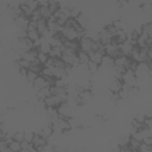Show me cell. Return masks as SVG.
<instances>
[{
    "instance_id": "6da1fadb",
    "label": "cell",
    "mask_w": 152,
    "mask_h": 152,
    "mask_svg": "<svg viewBox=\"0 0 152 152\" xmlns=\"http://www.w3.org/2000/svg\"><path fill=\"white\" fill-rule=\"evenodd\" d=\"M121 80L124 82V84L133 88V87H137V83H138V77L134 72V70L132 69H126V71L121 75Z\"/></svg>"
},
{
    "instance_id": "7a4b0ae2",
    "label": "cell",
    "mask_w": 152,
    "mask_h": 152,
    "mask_svg": "<svg viewBox=\"0 0 152 152\" xmlns=\"http://www.w3.org/2000/svg\"><path fill=\"white\" fill-rule=\"evenodd\" d=\"M61 32L63 33V36H64L65 39H70V40H80L83 37L76 28H74L71 26H68V25H64L62 27V31Z\"/></svg>"
},
{
    "instance_id": "3957f363",
    "label": "cell",
    "mask_w": 152,
    "mask_h": 152,
    "mask_svg": "<svg viewBox=\"0 0 152 152\" xmlns=\"http://www.w3.org/2000/svg\"><path fill=\"white\" fill-rule=\"evenodd\" d=\"M51 84H50V82L48 81V78L44 76V75H42V74H39L38 75V77L34 80V82L32 83V87H33V89H34V91L37 93V91H39V90H42L43 88H46V87H50Z\"/></svg>"
},
{
    "instance_id": "277c9868",
    "label": "cell",
    "mask_w": 152,
    "mask_h": 152,
    "mask_svg": "<svg viewBox=\"0 0 152 152\" xmlns=\"http://www.w3.org/2000/svg\"><path fill=\"white\" fill-rule=\"evenodd\" d=\"M78 43H80V50H82V51H84V52H88V53L93 50L94 39H93L91 37H89V36H83V37L78 40Z\"/></svg>"
},
{
    "instance_id": "5b68a950",
    "label": "cell",
    "mask_w": 152,
    "mask_h": 152,
    "mask_svg": "<svg viewBox=\"0 0 152 152\" xmlns=\"http://www.w3.org/2000/svg\"><path fill=\"white\" fill-rule=\"evenodd\" d=\"M112 39H113V34H112L106 27H103V28L97 33V40H99L101 44H103L104 46L108 45V44H110V43H112Z\"/></svg>"
},
{
    "instance_id": "8992f818",
    "label": "cell",
    "mask_w": 152,
    "mask_h": 152,
    "mask_svg": "<svg viewBox=\"0 0 152 152\" xmlns=\"http://www.w3.org/2000/svg\"><path fill=\"white\" fill-rule=\"evenodd\" d=\"M124 87V82L120 77H114L112 82L109 83V91L112 93H119Z\"/></svg>"
},
{
    "instance_id": "52a82bcc",
    "label": "cell",
    "mask_w": 152,
    "mask_h": 152,
    "mask_svg": "<svg viewBox=\"0 0 152 152\" xmlns=\"http://www.w3.org/2000/svg\"><path fill=\"white\" fill-rule=\"evenodd\" d=\"M38 52H39V50H38L37 48H33V49H31V50H28V51L21 53V57H23L24 59L28 61V62H34V61H37V58H38Z\"/></svg>"
},
{
    "instance_id": "ba28073f",
    "label": "cell",
    "mask_w": 152,
    "mask_h": 152,
    "mask_svg": "<svg viewBox=\"0 0 152 152\" xmlns=\"http://www.w3.org/2000/svg\"><path fill=\"white\" fill-rule=\"evenodd\" d=\"M103 53L100 52V51H90L89 52V61L91 62H95L96 64L101 65L102 64V59H103Z\"/></svg>"
},
{
    "instance_id": "9c48e42d",
    "label": "cell",
    "mask_w": 152,
    "mask_h": 152,
    "mask_svg": "<svg viewBox=\"0 0 152 152\" xmlns=\"http://www.w3.org/2000/svg\"><path fill=\"white\" fill-rule=\"evenodd\" d=\"M128 59L129 57L126 56V55H119L118 57L114 58V65H119V66H127V63H128Z\"/></svg>"
},
{
    "instance_id": "30bf717a",
    "label": "cell",
    "mask_w": 152,
    "mask_h": 152,
    "mask_svg": "<svg viewBox=\"0 0 152 152\" xmlns=\"http://www.w3.org/2000/svg\"><path fill=\"white\" fill-rule=\"evenodd\" d=\"M48 7H49V10L51 11L52 14L56 13V12H58L62 8V6H61V4H59L58 0H48Z\"/></svg>"
},
{
    "instance_id": "8fae6325",
    "label": "cell",
    "mask_w": 152,
    "mask_h": 152,
    "mask_svg": "<svg viewBox=\"0 0 152 152\" xmlns=\"http://www.w3.org/2000/svg\"><path fill=\"white\" fill-rule=\"evenodd\" d=\"M128 57H129L132 61L137 62V63L141 62V59H140V48H139L138 45H134V48H133V50H132V52L129 53Z\"/></svg>"
},
{
    "instance_id": "7c38bea8",
    "label": "cell",
    "mask_w": 152,
    "mask_h": 152,
    "mask_svg": "<svg viewBox=\"0 0 152 152\" xmlns=\"http://www.w3.org/2000/svg\"><path fill=\"white\" fill-rule=\"evenodd\" d=\"M8 148L11 152H21V141L12 139V141L8 144Z\"/></svg>"
},
{
    "instance_id": "4fadbf2b",
    "label": "cell",
    "mask_w": 152,
    "mask_h": 152,
    "mask_svg": "<svg viewBox=\"0 0 152 152\" xmlns=\"http://www.w3.org/2000/svg\"><path fill=\"white\" fill-rule=\"evenodd\" d=\"M77 58H78L80 64H87L89 62V53L84 52L82 50H78L77 51Z\"/></svg>"
},
{
    "instance_id": "5bb4252c",
    "label": "cell",
    "mask_w": 152,
    "mask_h": 152,
    "mask_svg": "<svg viewBox=\"0 0 152 152\" xmlns=\"http://www.w3.org/2000/svg\"><path fill=\"white\" fill-rule=\"evenodd\" d=\"M43 68H44V64H42L38 59L37 61H34V62H31V64H30V70H32V71H34V72H38V74H42V70H43Z\"/></svg>"
},
{
    "instance_id": "9a60e30c",
    "label": "cell",
    "mask_w": 152,
    "mask_h": 152,
    "mask_svg": "<svg viewBox=\"0 0 152 152\" xmlns=\"http://www.w3.org/2000/svg\"><path fill=\"white\" fill-rule=\"evenodd\" d=\"M128 144H129V146H131L132 151H139V147H140L141 141H140V140H138V139H135V138H133V137L131 135Z\"/></svg>"
},
{
    "instance_id": "2e32d148",
    "label": "cell",
    "mask_w": 152,
    "mask_h": 152,
    "mask_svg": "<svg viewBox=\"0 0 152 152\" xmlns=\"http://www.w3.org/2000/svg\"><path fill=\"white\" fill-rule=\"evenodd\" d=\"M102 65L106 66V68H112L114 65V58H112L108 55H104L103 59H102Z\"/></svg>"
},
{
    "instance_id": "e0dca14e",
    "label": "cell",
    "mask_w": 152,
    "mask_h": 152,
    "mask_svg": "<svg viewBox=\"0 0 152 152\" xmlns=\"http://www.w3.org/2000/svg\"><path fill=\"white\" fill-rule=\"evenodd\" d=\"M38 72H34V71H32V70H27V72H26V76H25V80L27 81V82H30V83H33L34 82V80L38 77Z\"/></svg>"
},
{
    "instance_id": "ac0fdd59",
    "label": "cell",
    "mask_w": 152,
    "mask_h": 152,
    "mask_svg": "<svg viewBox=\"0 0 152 152\" xmlns=\"http://www.w3.org/2000/svg\"><path fill=\"white\" fill-rule=\"evenodd\" d=\"M99 66H100L99 64H96L95 62H91V61H89L87 63V68H88L89 74H96L99 71Z\"/></svg>"
},
{
    "instance_id": "d6986e66",
    "label": "cell",
    "mask_w": 152,
    "mask_h": 152,
    "mask_svg": "<svg viewBox=\"0 0 152 152\" xmlns=\"http://www.w3.org/2000/svg\"><path fill=\"white\" fill-rule=\"evenodd\" d=\"M20 6V8H21V11H23V14L24 15H26L27 18H31V15H32V13H33V11L24 2V4H21V5H19Z\"/></svg>"
},
{
    "instance_id": "ffe728a7",
    "label": "cell",
    "mask_w": 152,
    "mask_h": 152,
    "mask_svg": "<svg viewBox=\"0 0 152 152\" xmlns=\"http://www.w3.org/2000/svg\"><path fill=\"white\" fill-rule=\"evenodd\" d=\"M39 10H40L42 17H43V18H45V19H49V18L52 15V13H51V11L49 10V7H48V6H39Z\"/></svg>"
},
{
    "instance_id": "44dd1931",
    "label": "cell",
    "mask_w": 152,
    "mask_h": 152,
    "mask_svg": "<svg viewBox=\"0 0 152 152\" xmlns=\"http://www.w3.org/2000/svg\"><path fill=\"white\" fill-rule=\"evenodd\" d=\"M62 52H63V46H61V48H52L49 55H50V57L56 58V57H61Z\"/></svg>"
},
{
    "instance_id": "7402d4cb",
    "label": "cell",
    "mask_w": 152,
    "mask_h": 152,
    "mask_svg": "<svg viewBox=\"0 0 152 152\" xmlns=\"http://www.w3.org/2000/svg\"><path fill=\"white\" fill-rule=\"evenodd\" d=\"M12 138L14 140L23 141V140H25V132H23V131H15V132L12 133Z\"/></svg>"
},
{
    "instance_id": "603a6c76",
    "label": "cell",
    "mask_w": 152,
    "mask_h": 152,
    "mask_svg": "<svg viewBox=\"0 0 152 152\" xmlns=\"http://www.w3.org/2000/svg\"><path fill=\"white\" fill-rule=\"evenodd\" d=\"M25 4H26V5H27L32 11H34V10L39 8V6H40L39 0H25Z\"/></svg>"
},
{
    "instance_id": "cb8c5ba5",
    "label": "cell",
    "mask_w": 152,
    "mask_h": 152,
    "mask_svg": "<svg viewBox=\"0 0 152 152\" xmlns=\"http://www.w3.org/2000/svg\"><path fill=\"white\" fill-rule=\"evenodd\" d=\"M141 28H142V32H145L148 37H152V21H150V23L142 25Z\"/></svg>"
},
{
    "instance_id": "d4e9b609",
    "label": "cell",
    "mask_w": 152,
    "mask_h": 152,
    "mask_svg": "<svg viewBox=\"0 0 152 152\" xmlns=\"http://www.w3.org/2000/svg\"><path fill=\"white\" fill-rule=\"evenodd\" d=\"M50 58V55H48V53H44V52H42V51H39L38 52V61L42 63V64H44L45 65V63L48 62V59Z\"/></svg>"
},
{
    "instance_id": "484cf974",
    "label": "cell",
    "mask_w": 152,
    "mask_h": 152,
    "mask_svg": "<svg viewBox=\"0 0 152 152\" xmlns=\"http://www.w3.org/2000/svg\"><path fill=\"white\" fill-rule=\"evenodd\" d=\"M76 20H77V23L86 30V26H87V24H88V20H87V18H86V15H83L82 13L76 18Z\"/></svg>"
},
{
    "instance_id": "4316f807",
    "label": "cell",
    "mask_w": 152,
    "mask_h": 152,
    "mask_svg": "<svg viewBox=\"0 0 152 152\" xmlns=\"http://www.w3.org/2000/svg\"><path fill=\"white\" fill-rule=\"evenodd\" d=\"M134 119H135L138 122H140V124H145V121H146V116H145V113H139V114H137Z\"/></svg>"
},
{
    "instance_id": "83f0119b",
    "label": "cell",
    "mask_w": 152,
    "mask_h": 152,
    "mask_svg": "<svg viewBox=\"0 0 152 152\" xmlns=\"http://www.w3.org/2000/svg\"><path fill=\"white\" fill-rule=\"evenodd\" d=\"M139 151H142V152H148V151H152V146H148V145H146L145 142H142V141H141L140 147H139Z\"/></svg>"
},
{
    "instance_id": "f1b7e54d",
    "label": "cell",
    "mask_w": 152,
    "mask_h": 152,
    "mask_svg": "<svg viewBox=\"0 0 152 152\" xmlns=\"http://www.w3.org/2000/svg\"><path fill=\"white\" fill-rule=\"evenodd\" d=\"M33 138H34V132H31V131H26V132H25V140L32 142Z\"/></svg>"
},
{
    "instance_id": "f546056e",
    "label": "cell",
    "mask_w": 152,
    "mask_h": 152,
    "mask_svg": "<svg viewBox=\"0 0 152 152\" xmlns=\"http://www.w3.org/2000/svg\"><path fill=\"white\" fill-rule=\"evenodd\" d=\"M81 14L80 10L77 8H70V18H77Z\"/></svg>"
},
{
    "instance_id": "4dcf8cb0",
    "label": "cell",
    "mask_w": 152,
    "mask_h": 152,
    "mask_svg": "<svg viewBox=\"0 0 152 152\" xmlns=\"http://www.w3.org/2000/svg\"><path fill=\"white\" fill-rule=\"evenodd\" d=\"M142 142H145V144L148 145V146H152V135H146V137L142 139Z\"/></svg>"
},
{
    "instance_id": "1f68e13d",
    "label": "cell",
    "mask_w": 152,
    "mask_h": 152,
    "mask_svg": "<svg viewBox=\"0 0 152 152\" xmlns=\"http://www.w3.org/2000/svg\"><path fill=\"white\" fill-rule=\"evenodd\" d=\"M145 116H146V119L152 120V110H151V109H150V110H147V112L145 113Z\"/></svg>"
}]
</instances>
